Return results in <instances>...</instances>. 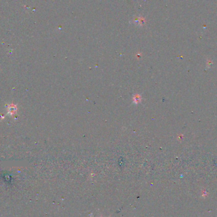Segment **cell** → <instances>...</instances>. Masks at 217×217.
<instances>
[{
  "label": "cell",
  "mask_w": 217,
  "mask_h": 217,
  "mask_svg": "<svg viewBox=\"0 0 217 217\" xmlns=\"http://www.w3.org/2000/svg\"><path fill=\"white\" fill-rule=\"evenodd\" d=\"M8 112L10 115H13L16 113V111H17V105H14V104H11L8 108Z\"/></svg>",
  "instance_id": "6da1fadb"
}]
</instances>
